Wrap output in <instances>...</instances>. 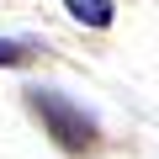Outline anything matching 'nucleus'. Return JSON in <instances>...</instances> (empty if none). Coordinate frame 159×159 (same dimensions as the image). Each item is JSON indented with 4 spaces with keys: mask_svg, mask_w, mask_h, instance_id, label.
<instances>
[{
    "mask_svg": "<svg viewBox=\"0 0 159 159\" xmlns=\"http://www.w3.org/2000/svg\"><path fill=\"white\" fill-rule=\"evenodd\" d=\"M64 11L74 16V21H85V27H111V0H64Z\"/></svg>",
    "mask_w": 159,
    "mask_h": 159,
    "instance_id": "nucleus-2",
    "label": "nucleus"
},
{
    "mask_svg": "<svg viewBox=\"0 0 159 159\" xmlns=\"http://www.w3.org/2000/svg\"><path fill=\"white\" fill-rule=\"evenodd\" d=\"M27 106H32V117L48 127V138L64 154L96 148V117H85V106H74L69 96H58V90H27Z\"/></svg>",
    "mask_w": 159,
    "mask_h": 159,
    "instance_id": "nucleus-1",
    "label": "nucleus"
},
{
    "mask_svg": "<svg viewBox=\"0 0 159 159\" xmlns=\"http://www.w3.org/2000/svg\"><path fill=\"white\" fill-rule=\"evenodd\" d=\"M27 43H11V37H0V69H16V64H27Z\"/></svg>",
    "mask_w": 159,
    "mask_h": 159,
    "instance_id": "nucleus-3",
    "label": "nucleus"
}]
</instances>
